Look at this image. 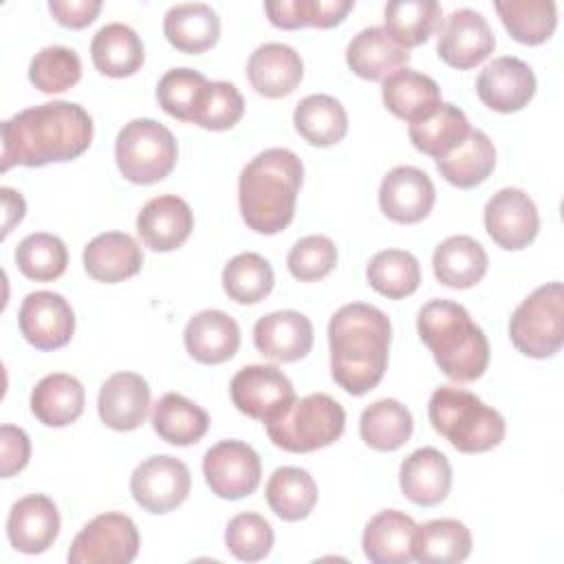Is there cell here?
Returning a JSON list of instances; mask_svg holds the SVG:
<instances>
[{
	"instance_id": "20",
	"label": "cell",
	"mask_w": 564,
	"mask_h": 564,
	"mask_svg": "<svg viewBox=\"0 0 564 564\" xmlns=\"http://www.w3.org/2000/svg\"><path fill=\"white\" fill-rule=\"evenodd\" d=\"M99 419L117 430L130 432L143 425L150 410V388L148 381L137 372H115L110 375L97 397Z\"/></svg>"
},
{
	"instance_id": "5",
	"label": "cell",
	"mask_w": 564,
	"mask_h": 564,
	"mask_svg": "<svg viewBox=\"0 0 564 564\" xmlns=\"http://www.w3.org/2000/svg\"><path fill=\"white\" fill-rule=\"evenodd\" d=\"M432 427L458 452L480 454L498 447L505 438V419L474 392L456 386H441L427 403Z\"/></svg>"
},
{
	"instance_id": "39",
	"label": "cell",
	"mask_w": 564,
	"mask_h": 564,
	"mask_svg": "<svg viewBox=\"0 0 564 564\" xmlns=\"http://www.w3.org/2000/svg\"><path fill=\"white\" fill-rule=\"evenodd\" d=\"M414 421L410 410L397 399H379L370 403L359 419L361 441L377 452L399 449L412 434Z\"/></svg>"
},
{
	"instance_id": "38",
	"label": "cell",
	"mask_w": 564,
	"mask_h": 564,
	"mask_svg": "<svg viewBox=\"0 0 564 564\" xmlns=\"http://www.w3.org/2000/svg\"><path fill=\"white\" fill-rule=\"evenodd\" d=\"M264 496L278 518L295 522L313 511L317 502V485L306 469L278 467L267 480Z\"/></svg>"
},
{
	"instance_id": "3",
	"label": "cell",
	"mask_w": 564,
	"mask_h": 564,
	"mask_svg": "<svg viewBox=\"0 0 564 564\" xmlns=\"http://www.w3.org/2000/svg\"><path fill=\"white\" fill-rule=\"evenodd\" d=\"M302 176L300 156L286 148H269L256 154L238 178V205L247 227L264 236L289 227Z\"/></svg>"
},
{
	"instance_id": "29",
	"label": "cell",
	"mask_w": 564,
	"mask_h": 564,
	"mask_svg": "<svg viewBox=\"0 0 564 564\" xmlns=\"http://www.w3.org/2000/svg\"><path fill=\"white\" fill-rule=\"evenodd\" d=\"M487 251L471 236H449L445 238L432 256L434 275L441 284L449 289H469L482 280L487 273Z\"/></svg>"
},
{
	"instance_id": "14",
	"label": "cell",
	"mask_w": 564,
	"mask_h": 564,
	"mask_svg": "<svg viewBox=\"0 0 564 564\" xmlns=\"http://www.w3.org/2000/svg\"><path fill=\"white\" fill-rule=\"evenodd\" d=\"M485 229L498 247L507 251L524 249L540 229L538 207L527 192L502 187L485 205Z\"/></svg>"
},
{
	"instance_id": "52",
	"label": "cell",
	"mask_w": 564,
	"mask_h": 564,
	"mask_svg": "<svg viewBox=\"0 0 564 564\" xmlns=\"http://www.w3.org/2000/svg\"><path fill=\"white\" fill-rule=\"evenodd\" d=\"M311 2L313 0H278L264 2V11L271 24L280 29H302L311 24Z\"/></svg>"
},
{
	"instance_id": "30",
	"label": "cell",
	"mask_w": 564,
	"mask_h": 564,
	"mask_svg": "<svg viewBox=\"0 0 564 564\" xmlns=\"http://www.w3.org/2000/svg\"><path fill=\"white\" fill-rule=\"evenodd\" d=\"M163 33L183 53H203L218 42L220 18L205 2H181L165 11Z\"/></svg>"
},
{
	"instance_id": "19",
	"label": "cell",
	"mask_w": 564,
	"mask_h": 564,
	"mask_svg": "<svg viewBox=\"0 0 564 564\" xmlns=\"http://www.w3.org/2000/svg\"><path fill=\"white\" fill-rule=\"evenodd\" d=\"M59 533V511L44 494H29L13 502L7 518V535L20 553H44Z\"/></svg>"
},
{
	"instance_id": "42",
	"label": "cell",
	"mask_w": 564,
	"mask_h": 564,
	"mask_svg": "<svg viewBox=\"0 0 564 564\" xmlns=\"http://www.w3.org/2000/svg\"><path fill=\"white\" fill-rule=\"evenodd\" d=\"M366 278L377 293L390 300H401L419 289L421 267L410 251L383 249L370 258Z\"/></svg>"
},
{
	"instance_id": "31",
	"label": "cell",
	"mask_w": 564,
	"mask_h": 564,
	"mask_svg": "<svg viewBox=\"0 0 564 564\" xmlns=\"http://www.w3.org/2000/svg\"><path fill=\"white\" fill-rule=\"evenodd\" d=\"M84 386L66 372H53L37 381L31 392V412L48 427H64L84 412Z\"/></svg>"
},
{
	"instance_id": "2",
	"label": "cell",
	"mask_w": 564,
	"mask_h": 564,
	"mask_svg": "<svg viewBox=\"0 0 564 564\" xmlns=\"http://www.w3.org/2000/svg\"><path fill=\"white\" fill-rule=\"evenodd\" d=\"M392 326L383 311L372 304H344L328 322L330 372L339 388L361 397L386 372Z\"/></svg>"
},
{
	"instance_id": "48",
	"label": "cell",
	"mask_w": 564,
	"mask_h": 564,
	"mask_svg": "<svg viewBox=\"0 0 564 564\" xmlns=\"http://www.w3.org/2000/svg\"><path fill=\"white\" fill-rule=\"evenodd\" d=\"M225 544L234 557L242 562H258L271 553L273 529L260 513H238L225 529Z\"/></svg>"
},
{
	"instance_id": "36",
	"label": "cell",
	"mask_w": 564,
	"mask_h": 564,
	"mask_svg": "<svg viewBox=\"0 0 564 564\" xmlns=\"http://www.w3.org/2000/svg\"><path fill=\"white\" fill-rule=\"evenodd\" d=\"M154 432L170 445H192L198 443L209 427L207 412L194 401L178 392L163 394L152 410Z\"/></svg>"
},
{
	"instance_id": "27",
	"label": "cell",
	"mask_w": 564,
	"mask_h": 564,
	"mask_svg": "<svg viewBox=\"0 0 564 564\" xmlns=\"http://www.w3.org/2000/svg\"><path fill=\"white\" fill-rule=\"evenodd\" d=\"M381 97L394 117L412 123L438 108L441 88L430 75L403 66L383 79Z\"/></svg>"
},
{
	"instance_id": "50",
	"label": "cell",
	"mask_w": 564,
	"mask_h": 564,
	"mask_svg": "<svg viewBox=\"0 0 564 564\" xmlns=\"http://www.w3.org/2000/svg\"><path fill=\"white\" fill-rule=\"evenodd\" d=\"M0 447H2V478H9L26 467L31 456V443L22 427L4 423L0 427Z\"/></svg>"
},
{
	"instance_id": "37",
	"label": "cell",
	"mask_w": 564,
	"mask_h": 564,
	"mask_svg": "<svg viewBox=\"0 0 564 564\" xmlns=\"http://www.w3.org/2000/svg\"><path fill=\"white\" fill-rule=\"evenodd\" d=\"M293 123L300 137L311 145L326 148L346 137V108L330 95H306L293 110Z\"/></svg>"
},
{
	"instance_id": "54",
	"label": "cell",
	"mask_w": 564,
	"mask_h": 564,
	"mask_svg": "<svg viewBox=\"0 0 564 564\" xmlns=\"http://www.w3.org/2000/svg\"><path fill=\"white\" fill-rule=\"evenodd\" d=\"M2 203H4V225H2V236H7L15 223H20L24 218V198L20 196V192L11 189V187H2Z\"/></svg>"
},
{
	"instance_id": "17",
	"label": "cell",
	"mask_w": 564,
	"mask_h": 564,
	"mask_svg": "<svg viewBox=\"0 0 564 564\" xmlns=\"http://www.w3.org/2000/svg\"><path fill=\"white\" fill-rule=\"evenodd\" d=\"M476 93L496 112H518L535 95V75L520 57L502 55L480 70Z\"/></svg>"
},
{
	"instance_id": "43",
	"label": "cell",
	"mask_w": 564,
	"mask_h": 564,
	"mask_svg": "<svg viewBox=\"0 0 564 564\" xmlns=\"http://www.w3.org/2000/svg\"><path fill=\"white\" fill-rule=\"evenodd\" d=\"M273 269L260 253L245 251L234 256L223 269V289L238 304H256L273 289Z\"/></svg>"
},
{
	"instance_id": "51",
	"label": "cell",
	"mask_w": 564,
	"mask_h": 564,
	"mask_svg": "<svg viewBox=\"0 0 564 564\" xmlns=\"http://www.w3.org/2000/svg\"><path fill=\"white\" fill-rule=\"evenodd\" d=\"M48 9L62 26L84 29L101 11V0H51Z\"/></svg>"
},
{
	"instance_id": "13",
	"label": "cell",
	"mask_w": 564,
	"mask_h": 564,
	"mask_svg": "<svg viewBox=\"0 0 564 564\" xmlns=\"http://www.w3.org/2000/svg\"><path fill=\"white\" fill-rule=\"evenodd\" d=\"M494 46L496 37L489 22L474 9H456L438 24V57L458 70L485 62L494 53Z\"/></svg>"
},
{
	"instance_id": "8",
	"label": "cell",
	"mask_w": 564,
	"mask_h": 564,
	"mask_svg": "<svg viewBox=\"0 0 564 564\" xmlns=\"http://www.w3.org/2000/svg\"><path fill=\"white\" fill-rule=\"evenodd\" d=\"M511 344L527 357L546 359L564 341V289L549 282L527 295L509 319Z\"/></svg>"
},
{
	"instance_id": "11",
	"label": "cell",
	"mask_w": 564,
	"mask_h": 564,
	"mask_svg": "<svg viewBox=\"0 0 564 564\" xmlns=\"http://www.w3.org/2000/svg\"><path fill=\"white\" fill-rule=\"evenodd\" d=\"M192 487L187 465L170 454L150 456L130 476V491L137 505L150 513H167L185 502Z\"/></svg>"
},
{
	"instance_id": "6",
	"label": "cell",
	"mask_w": 564,
	"mask_h": 564,
	"mask_svg": "<svg viewBox=\"0 0 564 564\" xmlns=\"http://www.w3.org/2000/svg\"><path fill=\"white\" fill-rule=\"evenodd\" d=\"M264 425L275 447L304 454L335 443L344 434L346 412L330 394L315 392L295 399L284 414Z\"/></svg>"
},
{
	"instance_id": "49",
	"label": "cell",
	"mask_w": 564,
	"mask_h": 564,
	"mask_svg": "<svg viewBox=\"0 0 564 564\" xmlns=\"http://www.w3.org/2000/svg\"><path fill=\"white\" fill-rule=\"evenodd\" d=\"M337 264V247L328 236L313 234L300 238L286 258L291 275L300 282H313L328 275Z\"/></svg>"
},
{
	"instance_id": "1",
	"label": "cell",
	"mask_w": 564,
	"mask_h": 564,
	"mask_svg": "<svg viewBox=\"0 0 564 564\" xmlns=\"http://www.w3.org/2000/svg\"><path fill=\"white\" fill-rule=\"evenodd\" d=\"M90 141L93 119L79 104L57 99L20 110L2 123V172L73 161Z\"/></svg>"
},
{
	"instance_id": "9",
	"label": "cell",
	"mask_w": 564,
	"mask_h": 564,
	"mask_svg": "<svg viewBox=\"0 0 564 564\" xmlns=\"http://www.w3.org/2000/svg\"><path fill=\"white\" fill-rule=\"evenodd\" d=\"M139 531L132 518L117 511L95 516L68 549L70 564H128L139 553Z\"/></svg>"
},
{
	"instance_id": "44",
	"label": "cell",
	"mask_w": 564,
	"mask_h": 564,
	"mask_svg": "<svg viewBox=\"0 0 564 564\" xmlns=\"http://www.w3.org/2000/svg\"><path fill=\"white\" fill-rule=\"evenodd\" d=\"M15 264L29 280L51 282L66 271L68 249L53 234H29L15 247Z\"/></svg>"
},
{
	"instance_id": "28",
	"label": "cell",
	"mask_w": 564,
	"mask_h": 564,
	"mask_svg": "<svg viewBox=\"0 0 564 564\" xmlns=\"http://www.w3.org/2000/svg\"><path fill=\"white\" fill-rule=\"evenodd\" d=\"M346 62L364 79H386L410 62V51L399 46L383 26H368L350 40Z\"/></svg>"
},
{
	"instance_id": "24",
	"label": "cell",
	"mask_w": 564,
	"mask_h": 564,
	"mask_svg": "<svg viewBox=\"0 0 564 564\" xmlns=\"http://www.w3.org/2000/svg\"><path fill=\"white\" fill-rule=\"evenodd\" d=\"M187 352L200 364H223L240 348V328L225 311L207 308L189 317L185 333Z\"/></svg>"
},
{
	"instance_id": "46",
	"label": "cell",
	"mask_w": 564,
	"mask_h": 564,
	"mask_svg": "<svg viewBox=\"0 0 564 564\" xmlns=\"http://www.w3.org/2000/svg\"><path fill=\"white\" fill-rule=\"evenodd\" d=\"M245 115V99L229 82H207L192 115V123L205 130H229Z\"/></svg>"
},
{
	"instance_id": "15",
	"label": "cell",
	"mask_w": 564,
	"mask_h": 564,
	"mask_svg": "<svg viewBox=\"0 0 564 564\" xmlns=\"http://www.w3.org/2000/svg\"><path fill=\"white\" fill-rule=\"evenodd\" d=\"M18 324L31 346L37 350H55L70 341L75 333V313L64 295L33 291L20 304Z\"/></svg>"
},
{
	"instance_id": "21",
	"label": "cell",
	"mask_w": 564,
	"mask_h": 564,
	"mask_svg": "<svg viewBox=\"0 0 564 564\" xmlns=\"http://www.w3.org/2000/svg\"><path fill=\"white\" fill-rule=\"evenodd\" d=\"M253 344L273 361H297L311 352L313 324L300 311H273L256 322Z\"/></svg>"
},
{
	"instance_id": "22",
	"label": "cell",
	"mask_w": 564,
	"mask_h": 564,
	"mask_svg": "<svg viewBox=\"0 0 564 564\" xmlns=\"http://www.w3.org/2000/svg\"><path fill=\"white\" fill-rule=\"evenodd\" d=\"M304 75L300 53L282 42L260 44L247 62V77L258 95L269 99L284 97L297 88Z\"/></svg>"
},
{
	"instance_id": "53",
	"label": "cell",
	"mask_w": 564,
	"mask_h": 564,
	"mask_svg": "<svg viewBox=\"0 0 564 564\" xmlns=\"http://www.w3.org/2000/svg\"><path fill=\"white\" fill-rule=\"evenodd\" d=\"M352 7H355L352 0H313L311 2V26L330 29V26L339 24Z\"/></svg>"
},
{
	"instance_id": "32",
	"label": "cell",
	"mask_w": 564,
	"mask_h": 564,
	"mask_svg": "<svg viewBox=\"0 0 564 564\" xmlns=\"http://www.w3.org/2000/svg\"><path fill=\"white\" fill-rule=\"evenodd\" d=\"M90 57L99 73L108 77H128L143 64V42L137 31L123 22L104 24L93 42Z\"/></svg>"
},
{
	"instance_id": "23",
	"label": "cell",
	"mask_w": 564,
	"mask_h": 564,
	"mask_svg": "<svg viewBox=\"0 0 564 564\" xmlns=\"http://www.w3.org/2000/svg\"><path fill=\"white\" fill-rule=\"evenodd\" d=\"M399 485L408 500L419 507H434L443 502L452 487V467L436 447L414 449L399 469Z\"/></svg>"
},
{
	"instance_id": "18",
	"label": "cell",
	"mask_w": 564,
	"mask_h": 564,
	"mask_svg": "<svg viewBox=\"0 0 564 564\" xmlns=\"http://www.w3.org/2000/svg\"><path fill=\"white\" fill-rule=\"evenodd\" d=\"M194 229V214L187 200L176 194L150 198L137 216V234L152 251L178 249Z\"/></svg>"
},
{
	"instance_id": "7",
	"label": "cell",
	"mask_w": 564,
	"mask_h": 564,
	"mask_svg": "<svg viewBox=\"0 0 564 564\" xmlns=\"http://www.w3.org/2000/svg\"><path fill=\"white\" fill-rule=\"evenodd\" d=\"M178 156L174 134L154 119L128 121L115 141L117 167L130 183L150 185L165 178Z\"/></svg>"
},
{
	"instance_id": "16",
	"label": "cell",
	"mask_w": 564,
	"mask_h": 564,
	"mask_svg": "<svg viewBox=\"0 0 564 564\" xmlns=\"http://www.w3.org/2000/svg\"><path fill=\"white\" fill-rule=\"evenodd\" d=\"M436 200V189L432 178L414 165L392 167L379 185V207L381 212L401 225H412L423 220Z\"/></svg>"
},
{
	"instance_id": "41",
	"label": "cell",
	"mask_w": 564,
	"mask_h": 564,
	"mask_svg": "<svg viewBox=\"0 0 564 564\" xmlns=\"http://www.w3.org/2000/svg\"><path fill=\"white\" fill-rule=\"evenodd\" d=\"M494 9L511 37L529 46L546 42L557 24V7L553 0H498Z\"/></svg>"
},
{
	"instance_id": "4",
	"label": "cell",
	"mask_w": 564,
	"mask_h": 564,
	"mask_svg": "<svg viewBox=\"0 0 564 564\" xmlns=\"http://www.w3.org/2000/svg\"><path fill=\"white\" fill-rule=\"evenodd\" d=\"M416 330L447 379L469 383L487 370V335L471 322L465 306L452 300H430L416 315Z\"/></svg>"
},
{
	"instance_id": "10",
	"label": "cell",
	"mask_w": 564,
	"mask_h": 564,
	"mask_svg": "<svg viewBox=\"0 0 564 564\" xmlns=\"http://www.w3.org/2000/svg\"><path fill=\"white\" fill-rule=\"evenodd\" d=\"M229 394L242 414L262 423L284 414L297 399L291 379L278 366L267 364L240 368L229 383Z\"/></svg>"
},
{
	"instance_id": "35",
	"label": "cell",
	"mask_w": 564,
	"mask_h": 564,
	"mask_svg": "<svg viewBox=\"0 0 564 564\" xmlns=\"http://www.w3.org/2000/svg\"><path fill=\"white\" fill-rule=\"evenodd\" d=\"M441 176L463 189L480 185L496 167V148L482 130H469L465 141L436 161Z\"/></svg>"
},
{
	"instance_id": "34",
	"label": "cell",
	"mask_w": 564,
	"mask_h": 564,
	"mask_svg": "<svg viewBox=\"0 0 564 564\" xmlns=\"http://www.w3.org/2000/svg\"><path fill=\"white\" fill-rule=\"evenodd\" d=\"M471 553L469 529L454 518H438L416 524L412 538V555L423 564H454Z\"/></svg>"
},
{
	"instance_id": "26",
	"label": "cell",
	"mask_w": 564,
	"mask_h": 564,
	"mask_svg": "<svg viewBox=\"0 0 564 564\" xmlns=\"http://www.w3.org/2000/svg\"><path fill=\"white\" fill-rule=\"evenodd\" d=\"M414 531L416 522L408 513L399 509L379 511L364 529V553L372 564H408L414 560Z\"/></svg>"
},
{
	"instance_id": "40",
	"label": "cell",
	"mask_w": 564,
	"mask_h": 564,
	"mask_svg": "<svg viewBox=\"0 0 564 564\" xmlns=\"http://www.w3.org/2000/svg\"><path fill=\"white\" fill-rule=\"evenodd\" d=\"M441 4L436 0H394L383 9V29L403 48L419 46L441 24Z\"/></svg>"
},
{
	"instance_id": "45",
	"label": "cell",
	"mask_w": 564,
	"mask_h": 564,
	"mask_svg": "<svg viewBox=\"0 0 564 564\" xmlns=\"http://www.w3.org/2000/svg\"><path fill=\"white\" fill-rule=\"evenodd\" d=\"M82 77V59L79 55L68 46H44L35 53V57L29 64V79L31 84L46 93H64L70 86H75Z\"/></svg>"
},
{
	"instance_id": "12",
	"label": "cell",
	"mask_w": 564,
	"mask_h": 564,
	"mask_svg": "<svg viewBox=\"0 0 564 564\" xmlns=\"http://www.w3.org/2000/svg\"><path fill=\"white\" fill-rule=\"evenodd\" d=\"M205 480L218 498L238 500L260 485L262 465L256 449L242 441H220L203 456Z\"/></svg>"
},
{
	"instance_id": "47",
	"label": "cell",
	"mask_w": 564,
	"mask_h": 564,
	"mask_svg": "<svg viewBox=\"0 0 564 564\" xmlns=\"http://www.w3.org/2000/svg\"><path fill=\"white\" fill-rule=\"evenodd\" d=\"M205 84V75L194 68H170L156 86L159 106L178 121H192Z\"/></svg>"
},
{
	"instance_id": "33",
	"label": "cell",
	"mask_w": 564,
	"mask_h": 564,
	"mask_svg": "<svg viewBox=\"0 0 564 564\" xmlns=\"http://www.w3.org/2000/svg\"><path fill=\"white\" fill-rule=\"evenodd\" d=\"M469 130L471 126L467 121V115L458 106L441 101L434 112L419 121H412L408 134L416 150L438 161L456 150L465 141Z\"/></svg>"
},
{
	"instance_id": "25",
	"label": "cell",
	"mask_w": 564,
	"mask_h": 564,
	"mask_svg": "<svg viewBox=\"0 0 564 564\" xmlns=\"http://www.w3.org/2000/svg\"><path fill=\"white\" fill-rule=\"evenodd\" d=\"M143 253L137 240L123 231H106L84 247V269L93 280L115 284L141 271Z\"/></svg>"
}]
</instances>
